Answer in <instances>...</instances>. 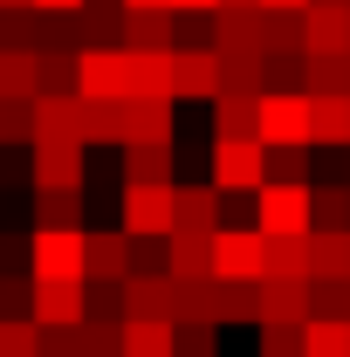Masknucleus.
Listing matches in <instances>:
<instances>
[{"label":"nucleus","instance_id":"nucleus-15","mask_svg":"<svg viewBox=\"0 0 350 357\" xmlns=\"http://www.w3.org/2000/svg\"><path fill=\"white\" fill-rule=\"evenodd\" d=\"M124 144H172V96H124Z\"/></svg>","mask_w":350,"mask_h":357},{"label":"nucleus","instance_id":"nucleus-26","mask_svg":"<svg viewBox=\"0 0 350 357\" xmlns=\"http://www.w3.org/2000/svg\"><path fill=\"white\" fill-rule=\"evenodd\" d=\"M124 185H172V144H124Z\"/></svg>","mask_w":350,"mask_h":357},{"label":"nucleus","instance_id":"nucleus-53","mask_svg":"<svg viewBox=\"0 0 350 357\" xmlns=\"http://www.w3.org/2000/svg\"><path fill=\"white\" fill-rule=\"evenodd\" d=\"M220 7H261V0H220Z\"/></svg>","mask_w":350,"mask_h":357},{"label":"nucleus","instance_id":"nucleus-4","mask_svg":"<svg viewBox=\"0 0 350 357\" xmlns=\"http://www.w3.org/2000/svg\"><path fill=\"white\" fill-rule=\"evenodd\" d=\"M254 234H309V185H261L254 192Z\"/></svg>","mask_w":350,"mask_h":357},{"label":"nucleus","instance_id":"nucleus-6","mask_svg":"<svg viewBox=\"0 0 350 357\" xmlns=\"http://www.w3.org/2000/svg\"><path fill=\"white\" fill-rule=\"evenodd\" d=\"M124 234L165 241L172 234V185H124Z\"/></svg>","mask_w":350,"mask_h":357},{"label":"nucleus","instance_id":"nucleus-49","mask_svg":"<svg viewBox=\"0 0 350 357\" xmlns=\"http://www.w3.org/2000/svg\"><path fill=\"white\" fill-rule=\"evenodd\" d=\"M35 7H42V14H76L83 0H35Z\"/></svg>","mask_w":350,"mask_h":357},{"label":"nucleus","instance_id":"nucleus-14","mask_svg":"<svg viewBox=\"0 0 350 357\" xmlns=\"http://www.w3.org/2000/svg\"><path fill=\"white\" fill-rule=\"evenodd\" d=\"M124 96H172V48H124Z\"/></svg>","mask_w":350,"mask_h":357},{"label":"nucleus","instance_id":"nucleus-12","mask_svg":"<svg viewBox=\"0 0 350 357\" xmlns=\"http://www.w3.org/2000/svg\"><path fill=\"white\" fill-rule=\"evenodd\" d=\"M172 227H185V234H220L227 227V199H220L213 185H178L172 178Z\"/></svg>","mask_w":350,"mask_h":357},{"label":"nucleus","instance_id":"nucleus-30","mask_svg":"<svg viewBox=\"0 0 350 357\" xmlns=\"http://www.w3.org/2000/svg\"><path fill=\"white\" fill-rule=\"evenodd\" d=\"M124 48H172V7H124Z\"/></svg>","mask_w":350,"mask_h":357},{"label":"nucleus","instance_id":"nucleus-5","mask_svg":"<svg viewBox=\"0 0 350 357\" xmlns=\"http://www.w3.org/2000/svg\"><path fill=\"white\" fill-rule=\"evenodd\" d=\"M213 282H261V234L254 227L213 234Z\"/></svg>","mask_w":350,"mask_h":357},{"label":"nucleus","instance_id":"nucleus-34","mask_svg":"<svg viewBox=\"0 0 350 357\" xmlns=\"http://www.w3.org/2000/svg\"><path fill=\"white\" fill-rule=\"evenodd\" d=\"M42 28H48L42 7H14V14H0V48H28V55H42Z\"/></svg>","mask_w":350,"mask_h":357},{"label":"nucleus","instance_id":"nucleus-51","mask_svg":"<svg viewBox=\"0 0 350 357\" xmlns=\"http://www.w3.org/2000/svg\"><path fill=\"white\" fill-rule=\"evenodd\" d=\"M124 7H158V14H165V7H172V0H124Z\"/></svg>","mask_w":350,"mask_h":357},{"label":"nucleus","instance_id":"nucleus-13","mask_svg":"<svg viewBox=\"0 0 350 357\" xmlns=\"http://www.w3.org/2000/svg\"><path fill=\"white\" fill-rule=\"evenodd\" d=\"M165 275L172 282H213V234H165Z\"/></svg>","mask_w":350,"mask_h":357},{"label":"nucleus","instance_id":"nucleus-2","mask_svg":"<svg viewBox=\"0 0 350 357\" xmlns=\"http://www.w3.org/2000/svg\"><path fill=\"white\" fill-rule=\"evenodd\" d=\"M28 275L35 282H83V227H35L28 241Z\"/></svg>","mask_w":350,"mask_h":357},{"label":"nucleus","instance_id":"nucleus-7","mask_svg":"<svg viewBox=\"0 0 350 357\" xmlns=\"http://www.w3.org/2000/svg\"><path fill=\"white\" fill-rule=\"evenodd\" d=\"M124 275H131V234L83 227V282H124Z\"/></svg>","mask_w":350,"mask_h":357},{"label":"nucleus","instance_id":"nucleus-10","mask_svg":"<svg viewBox=\"0 0 350 357\" xmlns=\"http://www.w3.org/2000/svg\"><path fill=\"white\" fill-rule=\"evenodd\" d=\"M185 96H199V103L220 96V55L213 48H172V103H185Z\"/></svg>","mask_w":350,"mask_h":357},{"label":"nucleus","instance_id":"nucleus-16","mask_svg":"<svg viewBox=\"0 0 350 357\" xmlns=\"http://www.w3.org/2000/svg\"><path fill=\"white\" fill-rule=\"evenodd\" d=\"M124 323H172V275H124Z\"/></svg>","mask_w":350,"mask_h":357},{"label":"nucleus","instance_id":"nucleus-42","mask_svg":"<svg viewBox=\"0 0 350 357\" xmlns=\"http://www.w3.org/2000/svg\"><path fill=\"white\" fill-rule=\"evenodd\" d=\"M172 357H220L213 323H172Z\"/></svg>","mask_w":350,"mask_h":357},{"label":"nucleus","instance_id":"nucleus-50","mask_svg":"<svg viewBox=\"0 0 350 357\" xmlns=\"http://www.w3.org/2000/svg\"><path fill=\"white\" fill-rule=\"evenodd\" d=\"M83 7H96V14H124V0H83Z\"/></svg>","mask_w":350,"mask_h":357},{"label":"nucleus","instance_id":"nucleus-21","mask_svg":"<svg viewBox=\"0 0 350 357\" xmlns=\"http://www.w3.org/2000/svg\"><path fill=\"white\" fill-rule=\"evenodd\" d=\"M76 137L89 144H124V103H89V96H76Z\"/></svg>","mask_w":350,"mask_h":357},{"label":"nucleus","instance_id":"nucleus-18","mask_svg":"<svg viewBox=\"0 0 350 357\" xmlns=\"http://www.w3.org/2000/svg\"><path fill=\"white\" fill-rule=\"evenodd\" d=\"M261 35H268V14H261V7H220V14H213V55H227V48L261 55Z\"/></svg>","mask_w":350,"mask_h":357},{"label":"nucleus","instance_id":"nucleus-20","mask_svg":"<svg viewBox=\"0 0 350 357\" xmlns=\"http://www.w3.org/2000/svg\"><path fill=\"white\" fill-rule=\"evenodd\" d=\"M213 137H248V144H261V96L220 89L213 96Z\"/></svg>","mask_w":350,"mask_h":357},{"label":"nucleus","instance_id":"nucleus-8","mask_svg":"<svg viewBox=\"0 0 350 357\" xmlns=\"http://www.w3.org/2000/svg\"><path fill=\"white\" fill-rule=\"evenodd\" d=\"M76 96H89V103H124V48H83L76 55Z\"/></svg>","mask_w":350,"mask_h":357},{"label":"nucleus","instance_id":"nucleus-17","mask_svg":"<svg viewBox=\"0 0 350 357\" xmlns=\"http://www.w3.org/2000/svg\"><path fill=\"white\" fill-rule=\"evenodd\" d=\"M303 55H350V7H303Z\"/></svg>","mask_w":350,"mask_h":357},{"label":"nucleus","instance_id":"nucleus-1","mask_svg":"<svg viewBox=\"0 0 350 357\" xmlns=\"http://www.w3.org/2000/svg\"><path fill=\"white\" fill-rule=\"evenodd\" d=\"M213 185L220 199L227 192H261L268 185V151L261 144H248V137H213Z\"/></svg>","mask_w":350,"mask_h":357},{"label":"nucleus","instance_id":"nucleus-23","mask_svg":"<svg viewBox=\"0 0 350 357\" xmlns=\"http://www.w3.org/2000/svg\"><path fill=\"white\" fill-rule=\"evenodd\" d=\"M309 234H350V185H309Z\"/></svg>","mask_w":350,"mask_h":357},{"label":"nucleus","instance_id":"nucleus-25","mask_svg":"<svg viewBox=\"0 0 350 357\" xmlns=\"http://www.w3.org/2000/svg\"><path fill=\"white\" fill-rule=\"evenodd\" d=\"M309 144L350 151V96H309Z\"/></svg>","mask_w":350,"mask_h":357},{"label":"nucleus","instance_id":"nucleus-19","mask_svg":"<svg viewBox=\"0 0 350 357\" xmlns=\"http://www.w3.org/2000/svg\"><path fill=\"white\" fill-rule=\"evenodd\" d=\"M261 282H309V234H261Z\"/></svg>","mask_w":350,"mask_h":357},{"label":"nucleus","instance_id":"nucleus-54","mask_svg":"<svg viewBox=\"0 0 350 357\" xmlns=\"http://www.w3.org/2000/svg\"><path fill=\"white\" fill-rule=\"evenodd\" d=\"M309 7H350V0H309Z\"/></svg>","mask_w":350,"mask_h":357},{"label":"nucleus","instance_id":"nucleus-44","mask_svg":"<svg viewBox=\"0 0 350 357\" xmlns=\"http://www.w3.org/2000/svg\"><path fill=\"white\" fill-rule=\"evenodd\" d=\"M35 303V282L28 275H0V316H28Z\"/></svg>","mask_w":350,"mask_h":357},{"label":"nucleus","instance_id":"nucleus-33","mask_svg":"<svg viewBox=\"0 0 350 357\" xmlns=\"http://www.w3.org/2000/svg\"><path fill=\"white\" fill-rule=\"evenodd\" d=\"M303 357H350V323L344 316H309L303 323Z\"/></svg>","mask_w":350,"mask_h":357},{"label":"nucleus","instance_id":"nucleus-31","mask_svg":"<svg viewBox=\"0 0 350 357\" xmlns=\"http://www.w3.org/2000/svg\"><path fill=\"white\" fill-rule=\"evenodd\" d=\"M62 137H76V96H35V144H62Z\"/></svg>","mask_w":350,"mask_h":357},{"label":"nucleus","instance_id":"nucleus-40","mask_svg":"<svg viewBox=\"0 0 350 357\" xmlns=\"http://www.w3.org/2000/svg\"><path fill=\"white\" fill-rule=\"evenodd\" d=\"M76 344H83V357H124V323H76Z\"/></svg>","mask_w":350,"mask_h":357},{"label":"nucleus","instance_id":"nucleus-41","mask_svg":"<svg viewBox=\"0 0 350 357\" xmlns=\"http://www.w3.org/2000/svg\"><path fill=\"white\" fill-rule=\"evenodd\" d=\"M0 357H42V330L28 316H0Z\"/></svg>","mask_w":350,"mask_h":357},{"label":"nucleus","instance_id":"nucleus-39","mask_svg":"<svg viewBox=\"0 0 350 357\" xmlns=\"http://www.w3.org/2000/svg\"><path fill=\"white\" fill-rule=\"evenodd\" d=\"M0 144H35V103L28 96H0Z\"/></svg>","mask_w":350,"mask_h":357},{"label":"nucleus","instance_id":"nucleus-9","mask_svg":"<svg viewBox=\"0 0 350 357\" xmlns=\"http://www.w3.org/2000/svg\"><path fill=\"white\" fill-rule=\"evenodd\" d=\"M35 151V192H48V185H76L83 192L89 185V158L76 137H62V144H28Z\"/></svg>","mask_w":350,"mask_h":357},{"label":"nucleus","instance_id":"nucleus-43","mask_svg":"<svg viewBox=\"0 0 350 357\" xmlns=\"http://www.w3.org/2000/svg\"><path fill=\"white\" fill-rule=\"evenodd\" d=\"M261 357H303V330H289V323H261Z\"/></svg>","mask_w":350,"mask_h":357},{"label":"nucleus","instance_id":"nucleus-29","mask_svg":"<svg viewBox=\"0 0 350 357\" xmlns=\"http://www.w3.org/2000/svg\"><path fill=\"white\" fill-rule=\"evenodd\" d=\"M220 89H234V96H261V89H268V62H261V55H248V48H227V55H220Z\"/></svg>","mask_w":350,"mask_h":357},{"label":"nucleus","instance_id":"nucleus-35","mask_svg":"<svg viewBox=\"0 0 350 357\" xmlns=\"http://www.w3.org/2000/svg\"><path fill=\"white\" fill-rule=\"evenodd\" d=\"M289 55H303V14H268L261 62H289Z\"/></svg>","mask_w":350,"mask_h":357},{"label":"nucleus","instance_id":"nucleus-36","mask_svg":"<svg viewBox=\"0 0 350 357\" xmlns=\"http://www.w3.org/2000/svg\"><path fill=\"white\" fill-rule=\"evenodd\" d=\"M0 96H28L35 103V55L28 48H0Z\"/></svg>","mask_w":350,"mask_h":357},{"label":"nucleus","instance_id":"nucleus-45","mask_svg":"<svg viewBox=\"0 0 350 357\" xmlns=\"http://www.w3.org/2000/svg\"><path fill=\"white\" fill-rule=\"evenodd\" d=\"M268 89H303V55H289V62H268Z\"/></svg>","mask_w":350,"mask_h":357},{"label":"nucleus","instance_id":"nucleus-37","mask_svg":"<svg viewBox=\"0 0 350 357\" xmlns=\"http://www.w3.org/2000/svg\"><path fill=\"white\" fill-rule=\"evenodd\" d=\"M268 185H316V178H309V144L268 151Z\"/></svg>","mask_w":350,"mask_h":357},{"label":"nucleus","instance_id":"nucleus-47","mask_svg":"<svg viewBox=\"0 0 350 357\" xmlns=\"http://www.w3.org/2000/svg\"><path fill=\"white\" fill-rule=\"evenodd\" d=\"M178 14H220V0H172Z\"/></svg>","mask_w":350,"mask_h":357},{"label":"nucleus","instance_id":"nucleus-3","mask_svg":"<svg viewBox=\"0 0 350 357\" xmlns=\"http://www.w3.org/2000/svg\"><path fill=\"white\" fill-rule=\"evenodd\" d=\"M309 144V96L303 89H261V151Z\"/></svg>","mask_w":350,"mask_h":357},{"label":"nucleus","instance_id":"nucleus-52","mask_svg":"<svg viewBox=\"0 0 350 357\" xmlns=\"http://www.w3.org/2000/svg\"><path fill=\"white\" fill-rule=\"evenodd\" d=\"M14 7H35V0H0V14H14Z\"/></svg>","mask_w":350,"mask_h":357},{"label":"nucleus","instance_id":"nucleus-11","mask_svg":"<svg viewBox=\"0 0 350 357\" xmlns=\"http://www.w3.org/2000/svg\"><path fill=\"white\" fill-rule=\"evenodd\" d=\"M28 323L35 330H76L83 323V282H35Z\"/></svg>","mask_w":350,"mask_h":357},{"label":"nucleus","instance_id":"nucleus-32","mask_svg":"<svg viewBox=\"0 0 350 357\" xmlns=\"http://www.w3.org/2000/svg\"><path fill=\"white\" fill-rule=\"evenodd\" d=\"M35 227H83V192L76 185H48V192H35Z\"/></svg>","mask_w":350,"mask_h":357},{"label":"nucleus","instance_id":"nucleus-46","mask_svg":"<svg viewBox=\"0 0 350 357\" xmlns=\"http://www.w3.org/2000/svg\"><path fill=\"white\" fill-rule=\"evenodd\" d=\"M42 357H83L76 330H42Z\"/></svg>","mask_w":350,"mask_h":357},{"label":"nucleus","instance_id":"nucleus-38","mask_svg":"<svg viewBox=\"0 0 350 357\" xmlns=\"http://www.w3.org/2000/svg\"><path fill=\"white\" fill-rule=\"evenodd\" d=\"M124 357H172V323H124Z\"/></svg>","mask_w":350,"mask_h":357},{"label":"nucleus","instance_id":"nucleus-28","mask_svg":"<svg viewBox=\"0 0 350 357\" xmlns=\"http://www.w3.org/2000/svg\"><path fill=\"white\" fill-rule=\"evenodd\" d=\"M303 96H350V55H303Z\"/></svg>","mask_w":350,"mask_h":357},{"label":"nucleus","instance_id":"nucleus-48","mask_svg":"<svg viewBox=\"0 0 350 357\" xmlns=\"http://www.w3.org/2000/svg\"><path fill=\"white\" fill-rule=\"evenodd\" d=\"M309 0H261V14H303Z\"/></svg>","mask_w":350,"mask_h":357},{"label":"nucleus","instance_id":"nucleus-56","mask_svg":"<svg viewBox=\"0 0 350 357\" xmlns=\"http://www.w3.org/2000/svg\"><path fill=\"white\" fill-rule=\"evenodd\" d=\"M344 185H350V151H344Z\"/></svg>","mask_w":350,"mask_h":357},{"label":"nucleus","instance_id":"nucleus-27","mask_svg":"<svg viewBox=\"0 0 350 357\" xmlns=\"http://www.w3.org/2000/svg\"><path fill=\"white\" fill-rule=\"evenodd\" d=\"M309 282H350V234H309Z\"/></svg>","mask_w":350,"mask_h":357},{"label":"nucleus","instance_id":"nucleus-24","mask_svg":"<svg viewBox=\"0 0 350 357\" xmlns=\"http://www.w3.org/2000/svg\"><path fill=\"white\" fill-rule=\"evenodd\" d=\"M220 323H261V282H213V330Z\"/></svg>","mask_w":350,"mask_h":357},{"label":"nucleus","instance_id":"nucleus-22","mask_svg":"<svg viewBox=\"0 0 350 357\" xmlns=\"http://www.w3.org/2000/svg\"><path fill=\"white\" fill-rule=\"evenodd\" d=\"M261 323H309V282H261Z\"/></svg>","mask_w":350,"mask_h":357},{"label":"nucleus","instance_id":"nucleus-55","mask_svg":"<svg viewBox=\"0 0 350 357\" xmlns=\"http://www.w3.org/2000/svg\"><path fill=\"white\" fill-rule=\"evenodd\" d=\"M344 323H350V282H344Z\"/></svg>","mask_w":350,"mask_h":357}]
</instances>
